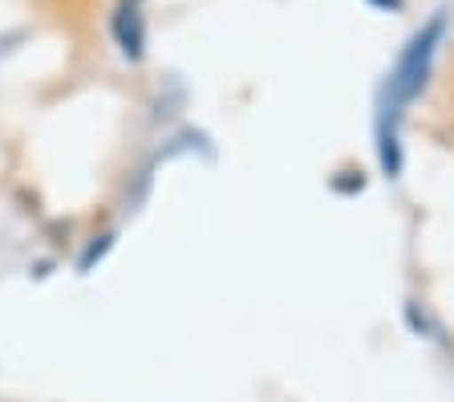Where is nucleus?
Returning a JSON list of instances; mask_svg holds the SVG:
<instances>
[{
  "label": "nucleus",
  "instance_id": "nucleus-1",
  "mask_svg": "<svg viewBox=\"0 0 454 402\" xmlns=\"http://www.w3.org/2000/svg\"><path fill=\"white\" fill-rule=\"evenodd\" d=\"M442 33H446V17L438 12V17L426 20L422 29L410 37V45L402 49V58H397V66L389 69V82H386V90H381V130H394V118L402 114V106H410L418 94H422Z\"/></svg>",
  "mask_w": 454,
  "mask_h": 402
},
{
  "label": "nucleus",
  "instance_id": "nucleus-2",
  "mask_svg": "<svg viewBox=\"0 0 454 402\" xmlns=\"http://www.w3.org/2000/svg\"><path fill=\"white\" fill-rule=\"evenodd\" d=\"M114 37L122 45V53L130 61L142 58V49H146V29H142V12H138V0H122L118 12H114Z\"/></svg>",
  "mask_w": 454,
  "mask_h": 402
},
{
  "label": "nucleus",
  "instance_id": "nucleus-3",
  "mask_svg": "<svg viewBox=\"0 0 454 402\" xmlns=\"http://www.w3.org/2000/svg\"><path fill=\"white\" fill-rule=\"evenodd\" d=\"M106 248H110V236H102L98 244H90V252L82 256V272H90V264H94L98 256H106Z\"/></svg>",
  "mask_w": 454,
  "mask_h": 402
},
{
  "label": "nucleus",
  "instance_id": "nucleus-4",
  "mask_svg": "<svg viewBox=\"0 0 454 402\" xmlns=\"http://www.w3.org/2000/svg\"><path fill=\"white\" fill-rule=\"evenodd\" d=\"M378 4H386V9H402V0H378Z\"/></svg>",
  "mask_w": 454,
  "mask_h": 402
}]
</instances>
